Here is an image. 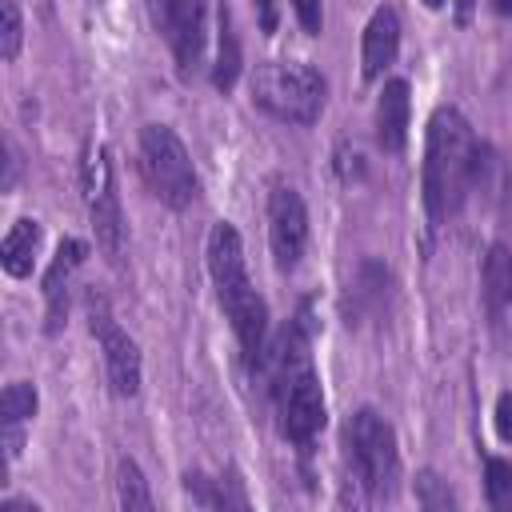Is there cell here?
<instances>
[{"mask_svg": "<svg viewBox=\"0 0 512 512\" xmlns=\"http://www.w3.org/2000/svg\"><path fill=\"white\" fill-rule=\"evenodd\" d=\"M88 316H92V332L100 340V352H104V372H108V384L116 396H136L140 392V348L136 340L108 316L104 300H88Z\"/></svg>", "mask_w": 512, "mask_h": 512, "instance_id": "cell-8", "label": "cell"}, {"mask_svg": "<svg viewBox=\"0 0 512 512\" xmlns=\"http://www.w3.org/2000/svg\"><path fill=\"white\" fill-rule=\"evenodd\" d=\"M276 396H280V428H284V436L296 440V444H308L324 428V392H320L316 372L304 368V372L280 380Z\"/></svg>", "mask_w": 512, "mask_h": 512, "instance_id": "cell-10", "label": "cell"}, {"mask_svg": "<svg viewBox=\"0 0 512 512\" xmlns=\"http://www.w3.org/2000/svg\"><path fill=\"white\" fill-rule=\"evenodd\" d=\"M116 492H120V508L128 512H144L152 508V492H148V480L144 472L136 468V460H120V472H116Z\"/></svg>", "mask_w": 512, "mask_h": 512, "instance_id": "cell-18", "label": "cell"}, {"mask_svg": "<svg viewBox=\"0 0 512 512\" xmlns=\"http://www.w3.org/2000/svg\"><path fill=\"white\" fill-rule=\"evenodd\" d=\"M488 500L492 508H512V464L488 460Z\"/></svg>", "mask_w": 512, "mask_h": 512, "instance_id": "cell-20", "label": "cell"}, {"mask_svg": "<svg viewBox=\"0 0 512 512\" xmlns=\"http://www.w3.org/2000/svg\"><path fill=\"white\" fill-rule=\"evenodd\" d=\"M288 4H292V12H296L300 28H304L308 36H320V28H324V12H320V0H288Z\"/></svg>", "mask_w": 512, "mask_h": 512, "instance_id": "cell-22", "label": "cell"}, {"mask_svg": "<svg viewBox=\"0 0 512 512\" xmlns=\"http://www.w3.org/2000/svg\"><path fill=\"white\" fill-rule=\"evenodd\" d=\"M476 160H480V144L468 120L456 108H436L424 144V204L432 224H440L448 212L460 208L468 184L476 180Z\"/></svg>", "mask_w": 512, "mask_h": 512, "instance_id": "cell-1", "label": "cell"}, {"mask_svg": "<svg viewBox=\"0 0 512 512\" xmlns=\"http://www.w3.org/2000/svg\"><path fill=\"white\" fill-rule=\"evenodd\" d=\"M484 296L492 316H508L512 312V248L496 244L484 260Z\"/></svg>", "mask_w": 512, "mask_h": 512, "instance_id": "cell-15", "label": "cell"}, {"mask_svg": "<svg viewBox=\"0 0 512 512\" xmlns=\"http://www.w3.org/2000/svg\"><path fill=\"white\" fill-rule=\"evenodd\" d=\"M400 52V20L392 8H376L368 28H364V44H360V64H364V76H380Z\"/></svg>", "mask_w": 512, "mask_h": 512, "instance_id": "cell-11", "label": "cell"}, {"mask_svg": "<svg viewBox=\"0 0 512 512\" xmlns=\"http://www.w3.org/2000/svg\"><path fill=\"white\" fill-rule=\"evenodd\" d=\"M268 244H272V260L280 272H292L304 256L308 244V212L296 188L280 184L268 196Z\"/></svg>", "mask_w": 512, "mask_h": 512, "instance_id": "cell-9", "label": "cell"}, {"mask_svg": "<svg viewBox=\"0 0 512 512\" xmlns=\"http://www.w3.org/2000/svg\"><path fill=\"white\" fill-rule=\"evenodd\" d=\"M84 252H88L84 240H64V244L56 248V260H52L48 276H44V300H48V328H52V332L60 328V316H64V284H68V276L80 268Z\"/></svg>", "mask_w": 512, "mask_h": 512, "instance_id": "cell-13", "label": "cell"}, {"mask_svg": "<svg viewBox=\"0 0 512 512\" xmlns=\"http://www.w3.org/2000/svg\"><path fill=\"white\" fill-rule=\"evenodd\" d=\"M252 100L288 124H312L324 108V76L304 60H268L252 72Z\"/></svg>", "mask_w": 512, "mask_h": 512, "instance_id": "cell-3", "label": "cell"}, {"mask_svg": "<svg viewBox=\"0 0 512 512\" xmlns=\"http://www.w3.org/2000/svg\"><path fill=\"white\" fill-rule=\"evenodd\" d=\"M424 4H428V8H440V4H444V0H424Z\"/></svg>", "mask_w": 512, "mask_h": 512, "instance_id": "cell-26", "label": "cell"}, {"mask_svg": "<svg viewBox=\"0 0 512 512\" xmlns=\"http://www.w3.org/2000/svg\"><path fill=\"white\" fill-rule=\"evenodd\" d=\"M36 252H40V224L24 216V220H16V224L8 228V236H4V244H0V264H4L8 276L24 280V276H32Z\"/></svg>", "mask_w": 512, "mask_h": 512, "instance_id": "cell-14", "label": "cell"}, {"mask_svg": "<svg viewBox=\"0 0 512 512\" xmlns=\"http://www.w3.org/2000/svg\"><path fill=\"white\" fill-rule=\"evenodd\" d=\"M140 172L152 196L168 208H188L196 196V168L184 140L168 124H144L140 132Z\"/></svg>", "mask_w": 512, "mask_h": 512, "instance_id": "cell-4", "label": "cell"}, {"mask_svg": "<svg viewBox=\"0 0 512 512\" xmlns=\"http://www.w3.org/2000/svg\"><path fill=\"white\" fill-rule=\"evenodd\" d=\"M236 76H240V40H236V32H232L228 12L220 8V52H216L212 80H216V88H232Z\"/></svg>", "mask_w": 512, "mask_h": 512, "instance_id": "cell-16", "label": "cell"}, {"mask_svg": "<svg viewBox=\"0 0 512 512\" xmlns=\"http://www.w3.org/2000/svg\"><path fill=\"white\" fill-rule=\"evenodd\" d=\"M264 4V28H272V8H268V0H260Z\"/></svg>", "mask_w": 512, "mask_h": 512, "instance_id": "cell-25", "label": "cell"}, {"mask_svg": "<svg viewBox=\"0 0 512 512\" xmlns=\"http://www.w3.org/2000/svg\"><path fill=\"white\" fill-rule=\"evenodd\" d=\"M416 500H420L424 508H452V504H456L452 492L440 484L436 472H420V476H416Z\"/></svg>", "mask_w": 512, "mask_h": 512, "instance_id": "cell-21", "label": "cell"}, {"mask_svg": "<svg viewBox=\"0 0 512 512\" xmlns=\"http://www.w3.org/2000/svg\"><path fill=\"white\" fill-rule=\"evenodd\" d=\"M492 420H496V436H500L504 444H512V392H500Z\"/></svg>", "mask_w": 512, "mask_h": 512, "instance_id": "cell-23", "label": "cell"}, {"mask_svg": "<svg viewBox=\"0 0 512 512\" xmlns=\"http://www.w3.org/2000/svg\"><path fill=\"white\" fill-rule=\"evenodd\" d=\"M156 28L172 44L180 76H192L196 64L204 60V40H208V0H160L156 8Z\"/></svg>", "mask_w": 512, "mask_h": 512, "instance_id": "cell-7", "label": "cell"}, {"mask_svg": "<svg viewBox=\"0 0 512 512\" xmlns=\"http://www.w3.org/2000/svg\"><path fill=\"white\" fill-rule=\"evenodd\" d=\"M496 4V12H504V16H512V0H492Z\"/></svg>", "mask_w": 512, "mask_h": 512, "instance_id": "cell-24", "label": "cell"}, {"mask_svg": "<svg viewBox=\"0 0 512 512\" xmlns=\"http://www.w3.org/2000/svg\"><path fill=\"white\" fill-rule=\"evenodd\" d=\"M344 440H348V456H352L360 484L372 496H392L400 480V452H396V432L388 428V420L376 416L372 408H360L348 420Z\"/></svg>", "mask_w": 512, "mask_h": 512, "instance_id": "cell-5", "label": "cell"}, {"mask_svg": "<svg viewBox=\"0 0 512 512\" xmlns=\"http://www.w3.org/2000/svg\"><path fill=\"white\" fill-rule=\"evenodd\" d=\"M208 272H212V284H216V296L236 328V340L244 348L248 360L264 356V332H268V308L264 300L256 296L252 280H248V268H244V244H240V232L220 220L212 224L208 232Z\"/></svg>", "mask_w": 512, "mask_h": 512, "instance_id": "cell-2", "label": "cell"}, {"mask_svg": "<svg viewBox=\"0 0 512 512\" xmlns=\"http://www.w3.org/2000/svg\"><path fill=\"white\" fill-rule=\"evenodd\" d=\"M80 184H84V204H88V216H92L96 244L108 256V264H116L120 252H124V216H120V200H116L112 164H108V148L104 144H92L84 152Z\"/></svg>", "mask_w": 512, "mask_h": 512, "instance_id": "cell-6", "label": "cell"}, {"mask_svg": "<svg viewBox=\"0 0 512 512\" xmlns=\"http://www.w3.org/2000/svg\"><path fill=\"white\" fill-rule=\"evenodd\" d=\"M20 40H24L20 8H16V0H0V56H4V60H16Z\"/></svg>", "mask_w": 512, "mask_h": 512, "instance_id": "cell-19", "label": "cell"}, {"mask_svg": "<svg viewBox=\"0 0 512 512\" xmlns=\"http://www.w3.org/2000/svg\"><path fill=\"white\" fill-rule=\"evenodd\" d=\"M32 412H36V388L28 380H12L4 388V396H0V420H4V428H20L24 420H32Z\"/></svg>", "mask_w": 512, "mask_h": 512, "instance_id": "cell-17", "label": "cell"}, {"mask_svg": "<svg viewBox=\"0 0 512 512\" xmlns=\"http://www.w3.org/2000/svg\"><path fill=\"white\" fill-rule=\"evenodd\" d=\"M408 84L388 80L376 100V140L384 152H400L408 144Z\"/></svg>", "mask_w": 512, "mask_h": 512, "instance_id": "cell-12", "label": "cell"}]
</instances>
